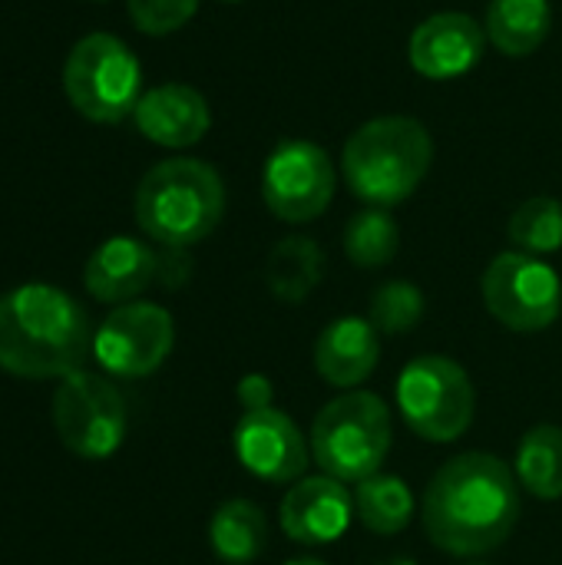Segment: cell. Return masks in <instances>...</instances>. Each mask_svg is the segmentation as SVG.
Returning a JSON list of instances; mask_svg holds the SVG:
<instances>
[{
	"label": "cell",
	"mask_w": 562,
	"mask_h": 565,
	"mask_svg": "<svg viewBox=\"0 0 562 565\" xmlns=\"http://www.w3.org/2000/svg\"><path fill=\"white\" fill-rule=\"evenodd\" d=\"M89 354V318L63 288L30 281L0 295V367L7 374L63 381L83 371Z\"/></svg>",
	"instance_id": "obj_2"
},
{
	"label": "cell",
	"mask_w": 562,
	"mask_h": 565,
	"mask_svg": "<svg viewBox=\"0 0 562 565\" xmlns=\"http://www.w3.org/2000/svg\"><path fill=\"white\" fill-rule=\"evenodd\" d=\"M394 397L404 424L427 444L460 440L477 414V391L470 374L444 354L414 358L401 371Z\"/></svg>",
	"instance_id": "obj_7"
},
{
	"label": "cell",
	"mask_w": 562,
	"mask_h": 565,
	"mask_svg": "<svg viewBox=\"0 0 562 565\" xmlns=\"http://www.w3.org/2000/svg\"><path fill=\"white\" fill-rule=\"evenodd\" d=\"M354 513L364 523V530L378 536H397L414 520V493L401 477L374 473L361 483H354Z\"/></svg>",
	"instance_id": "obj_22"
},
{
	"label": "cell",
	"mask_w": 562,
	"mask_h": 565,
	"mask_svg": "<svg viewBox=\"0 0 562 565\" xmlns=\"http://www.w3.org/2000/svg\"><path fill=\"white\" fill-rule=\"evenodd\" d=\"M63 93L89 122H123L142 99V66L113 33H86L63 63Z\"/></svg>",
	"instance_id": "obj_6"
},
{
	"label": "cell",
	"mask_w": 562,
	"mask_h": 565,
	"mask_svg": "<svg viewBox=\"0 0 562 565\" xmlns=\"http://www.w3.org/2000/svg\"><path fill=\"white\" fill-rule=\"evenodd\" d=\"M338 189V169L325 146L308 139L278 142L262 169V199L288 225L315 222L328 212Z\"/></svg>",
	"instance_id": "obj_10"
},
{
	"label": "cell",
	"mask_w": 562,
	"mask_h": 565,
	"mask_svg": "<svg viewBox=\"0 0 562 565\" xmlns=\"http://www.w3.org/2000/svg\"><path fill=\"white\" fill-rule=\"evenodd\" d=\"M199 3L202 0H126V10L139 33L166 36L182 30L195 17Z\"/></svg>",
	"instance_id": "obj_26"
},
{
	"label": "cell",
	"mask_w": 562,
	"mask_h": 565,
	"mask_svg": "<svg viewBox=\"0 0 562 565\" xmlns=\"http://www.w3.org/2000/svg\"><path fill=\"white\" fill-rule=\"evenodd\" d=\"M401 252V225L388 209H361L344 225V255L358 268H384Z\"/></svg>",
	"instance_id": "obj_23"
},
{
	"label": "cell",
	"mask_w": 562,
	"mask_h": 565,
	"mask_svg": "<svg viewBox=\"0 0 562 565\" xmlns=\"http://www.w3.org/2000/svg\"><path fill=\"white\" fill-rule=\"evenodd\" d=\"M176 344L172 315L152 301H129L106 315L93 334V354L113 377H149Z\"/></svg>",
	"instance_id": "obj_11"
},
{
	"label": "cell",
	"mask_w": 562,
	"mask_h": 565,
	"mask_svg": "<svg viewBox=\"0 0 562 565\" xmlns=\"http://www.w3.org/2000/svg\"><path fill=\"white\" fill-rule=\"evenodd\" d=\"M159 278V255L129 235L106 238L83 268L86 291L103 305H129Z\"/></svg>",
	"instance_id": "obj_16"
},
{
	"label": "cell",
	"mask_w": 562,
	"mask_h": 565,
	"mask_svg": "<svg viewBox=\"0 0 562 565\" xmlns=\"http://www.w3.org/2000/svg\"><path fill=\"white\" fill-rule=\"evenodd\" d=\"M427 298L414 281H384L374 288L368 301V321L378 328V334H407L424 321Z\"/></svg>",
	"instance_id": "obj_25"
},
{
	"label": "cell",
	"mask_w": 562,
	"mask_h": 565,
	"mask_svg": "<svg viewBox=\"0 0 562 565\" xmlns=\"http://www.w3.org/2000/svg\"><path fill=\"white\" fill-rule=\"evenodd\" d=\"M381 565H414L411 559H388V563H381Z\"/></svg>",
	"instance_id": "obj_29"
},
{
	"label": "cell",
	"mask_w": 562,
	"mask_h": 565,
	"mask_svg": "<svg viewBox=\"0 0 562 565\" xmlns=\"http://www.w3.org/2000/svg\"><path fill=\"white\" fill-rule=\"evenodd\" d=\"M381 361V334L368 318H335L315 341V371L325 384L358 391Z\"/></svg>",
	"instance_id": "obj_17"
},
{
	"label": "cell",
	"mask_w": 562,
	"mask_h": 565,
	"mask_svg": "<svg viewBox=\"0 0 562 565\" xmlns=\"http://www.w3.org/2000/svg\"><path fill=\"white\" fill-rule=\"evenodd\" d=\"M517 483L537 500H562V427L537 424L517 444Z\"/></svg>",
	"instance_id": "obj_21"
},
{
	"label": "cell",
	"mask_w": 562,
	"mask_h": 565,
	"mask_svg": "<svg viewBox=\"0 0 562 565\" xmlns=\"http://www.w3.org/2000/svg\"><path fill=\"white\" fill-rule=\"evenodd\" d=\"M222 3H242V0H222Z\"/></svg>",
	"instance_id": "obj_30"
},
{
	"label": "cell",
	"mask_w": 562,
	"mask_h": 565,
	"mask_svg": "<svg viewBox=\"0 0 562 565\" xmlns=\"http://www.w3.org/2000/svg\"><path fill=\"white\" fill-rule=\"evenodd\" d=\"M510 242L527 255H553L562 248V202L553 195H533L520 202L507 222Z\"/></svg>",
	"instance_id": "obj_24"
},
{
	"label": "cell",
	"mask_w": 562,
	"mask_h": 565,
	"mask_svg": "<svg viewBox=\"0 0 562 565\" xmlns=\"http://www.w3.org/2000/svg\"><path fill=\"white\" fill-rule=\"evenodd\" d=\"M285 565H328V563H321V559H311V556H305V559H288Z\"/></svg>",
	"instance_id": "obj_28"
},
{
	"label": "cell",
	"mask_w": 562,
	"mask_h": 565,
	"mask_svg": "<svg viewBox=\"0 0 562 565\" xmlns=\"http://www.w3.org/2000/svg\"><path fill=\"white\" fill-rule=\"evenodd\" d=\"M434 166V136L414 116H374L361 122L344 149L341 172L354 199L371 209L407 202Z\"/></svg>",
	"instance_id": "obj_3"
},
{
	"label": "cell",
	"mask_w": 562,
	"mask_h": 565,
	"mask_svg": "<svg viewBox=\"0 0 562 565\" xmlns=\"http://www.w3.org/2000/svg\"><path fill=\"white\" fill-rule=\"evenodd\" d=\"M238 401L245 411H262V407H272V381L265 374H245L235 387Z\"/></svg>",
	"instance_id": "obj_27"
},
{
	"label": "cell",
	"mask_w": 562,
	"mask_h": 565,
	"mask_svg": "<svg viewBox=\"0 0 562 565\" xmlns=\"http://www.w3.org/2000/svg\"><path fill=\"white\" fill-rule=\"evenodd\" d=\"M53 427L60 444L79 460H106L126 440V401L113 381L76 371L53 394Z\"/></svg>",
	"instance_id": "obj_8"
},
{
	"label": "cell",
	"mask_w": 562,
	"mask_h": 565,
	"mask_svg": "<svg viewBox=\"0 0 562 565\" xmlns=\"http://www.w3.org/2000/svg\"><path fill=\"white\" fill-rule=\"evenodd\" d=\"M487 30L464 10H441L421 20L407 43V60L417 76L447 83L467 76L487 50Z\"/></svg>",
	"instance_id": "obj_13"
},
{
	"label": "cell",
	"mask_w": 562,
	"mask_h": 565,
	"mask_svg": "<svg viewBox=\"0 0 562 565\" xmlns=\"http://www.w3.org/2000/svg\"><path fill=\"white\" fill-rule=\"evenodd\" d=\"M132 119L136 129L162 149H189L212 129L209 99L185 83H162L146 89Z\"/></svg>",
	"instance_id": "obj_15"
},
{
	"label": "cell",
	"mask_w": 562,
	"mask_h": 565,
	"mask_svg": "<svg viewBox=\"0 0 562 565\" xmlns=\"http://www.w3.org/2000/svg\"><path fill=\"white\" fill-rule=\"evenodd\" d=\"M484 30L503 56H530L553 30V7L550 0H490Z\"/></svg>",
	"instance_id": "obj_18"
},
{
	"label": "cell",
	"mask_w": 562,
	"mask_h": 565,
	"mask_svg": "<svg viewBox=\"0 0 562 565\" xmlns=\"http://www.w3.org/2000/svg\"><path fill=\"white\" fill-rule=\"evenodd\" d=\"M520 510V483L507 460L474 450L447 460L431 477L421 520L441 553L477 559L510 540Z\"/></svg>",
	"instance_id": "obj_1"
},
{
	"label": "cell",
	"mask_w": 562,
	"mask_h": 565,
	"mask_svg": "<svg viewBox=\"0 0 562 565\" xmlns=\"http://www.w3.org/2000/svg\"><path fill=\"white\" fill-rule=\"evenodd\" d=\"M394 440L391 407L371 391H344L311 420V460L341 483L381 473Z\"/></svg>",
	"instance_id": "obj_5"
},
{
	"label": "cell",
	"mask_w": 562,
	"mask_h": 565,
	"mask_svg": "<svg viewBox=\"0 0 562 565\" xmlns=\"http://www.w3.org/2000/svg\"><path fill=\"white\" fill-rule=\"evenodd\" d=\"M354 497L348 487L328 473L301 477L282 500L278 523L282 533L298 546H328L338 543L354 520Z\"/></svg>",
	"instance_id": "obj_14"
},
{
	"label": "cell",
	"mask_w": 562,
	"mask_h": 565,
	"mask_svg": "<svg viewBox=\"0 0 562 565\" xmlns=\"http://www.w3.org/2000/svg\"><path fill=\"white\" fill-rule=\"evenodd\" d=\"M467 565H480V563H467Z\"/></svg>",
	"instance_id": "obj_31"
},
{
	"label": "cell",
	"mask_w": 562,
	"mask_h": 565,
	"mask_svg": "<svg viewBox=\"0 0 562 565\" xmlns=\"http://www.w3.org/2000/svg\"><path fill=\"white\" fill-rule=\"evenodd\" d=\"M487 311L517 334L547 331L562 315V281L553 265L527 252H500L484 278Z\"/></svg>",
	"instance_id": "obj_9"
},
{
	"label": "cell",
	"mask_w": 562,
	"mask_h": 565,
	"mask_svg": "<svg viewBox=\"0 0 562 565\" xmlns=\"http://www.w3.org/2000/svg\"><path fill=\"white\" fill-rule=\"evenodd\" d=\"M209 546L225 565L255 563L268 550L265 510L252 500H225L209 520Z\"/></svg>",
	"instance_id": "obj_19"
},
{
	"label": "cell",
	"mask_w": 562,
	"mask_h": 565,
	"mask_svg": "<svg viewBox=\"0 0 562 565\" xmlns=\"http://www.w3.org/2000/svg\"><path fill=\"white\" fill-rule=\"evenodd\" d=\"M136 225L162 248H192L225 215L222 175L189 156L156 162L136 185Z\"/></svg>",
	"instance_id": "obj_4"
},
{
	"label": "cell",
	"mask_w": 562,
	"mask_h": 565,
	"mask_svg": "<svg viewBox=\"0 0 562 565\" xmlns=\"http://www.w3.org/2000/svg\"><path fill=\"white\" fill-rule=\"evenodd\" d=\"M325 278V252L308 235L282 238L265 262V285L285 305H301Z\"/></svg>",
	"instance_id": "obj_20"
},
{
	"label": "cell",
	"mask_w": 562,
	"mask_h": 565,
	"mask_svg": "<svg viewBox=\"0 0 562 565\" xmlns=\"http://www.w3.org/2000/svg\"><path fill=\"white\" fill-rule=\"evenodd\" d=\"M232 444L238 463L268 483H298L311 463V444L278 407L245 411L235 424Z\"/></svg>",
	"instance_id": "obj_12"
}]
</instances>
